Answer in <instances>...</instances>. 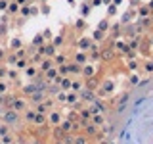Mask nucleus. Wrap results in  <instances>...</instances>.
Masks as SVG:
<instances>
[{
	"instance_id": "1",
	"label": "nucleus",
	"mask_w": 153,
	"mask_h": 144,
	"mask_svg": "<svg viewBox=\"0 0 153 144\" xmlns=\"http://www.w3.org/2000/svg\"><path fill=\"white\" fill-rule=\"evenodd\" d=\"M76 144H84V138H79V140H76Z\"/></svg>"
}]
</instances>
